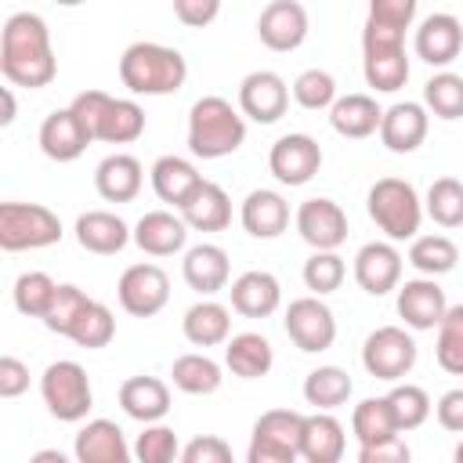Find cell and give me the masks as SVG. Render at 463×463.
<instances>
[{
  "label": "cell",
  "mask_w": 463,
  "mask_h": 463,
  "mask_svg": "<svg viewBox=\"0 0 463 463\" xmlns=\"http://www.w3.org/2000/svg\"><path fill=\"white\" fill-rule=\"evenodd\" d=\"M134 456L141 463H170L181 456V445H177V434L163 423H145V430L137 434V445H134Z\"/></svg>",
  "instance_id": "49"
},
{
  "label": "cell",
  "mask_w": 463,
  "mask_h": 463,
  "mask_svg": "<svg viewBox=\"0 0 463 463\" xmlns=\"http://www.w3.org/2000/svg\"><path fill=\"white\" fill-rule=\"evenodd\" d=\"M76 459L80 463H127L130 449H127L119 423H112V420L83 423L76 434Z\"/></svg>",
  "instance_id": "28"
},
{
  "label": "cell",
  "mask_w": 463,
  "mask_h": 463,
  "mask_svg": "<svg viewBox=\"0 0 463 463\" xmlns=\"http://www.w3.org/2000/svg\"><path fill=\"white\" fill-rule=\"evenodd\" d=\"M423 137H427V105H420V101H398V105H391L383 112V119H380V141L391 152H398V156L416 152L423 145Z\"/></svg>",
  "instance_id": "20"
},
{
  "label": "cell",
  "mask_w": 463,
  "mask_h": 463,
  "mask_svg": "<svg viewBox=\"0 0 463 463\" xmlns=\"http://www.w3.org/2000/svg\"><path fill=\"white\" fill-rule=\"evenodd\" d=\"M69 109L76 112L90 141L127 145L145 134V109L130 98H112L105 90H80Z\"/></svg>",
  "instance_id": "4"
},
{
  "label": "cell",
  "mask_w": 463,
  "mask_h": 463,
  "mask_svg": "<svg viewBox=\"0 0 463 463\" xmlns=\"http://www.w3.org/2000/svg\"><path fill=\"white\" fill-rule=\"evenodd\" d=\"M40 394H43L51 416L61 420V423L83 420V416L90 412V405H94V391H90V380H87L83 365H80V362H69V358L51 362V365L43 369V376H40Z\"/></svg>",
  "instance_id": "7"
},
{
  "label": "cell",
  "mask_w": 463,
  "mask_h": 463,
  "mask_svg": "<svg viewBox=\"0 0 463 463\" xmlns=\"http://www.w3.org/2000/svg\"><path fill=\"white\" fill-rule=\"evenodd\" d=\"M351 391H354V383L340 365H318L304 380V398L315 409H336L351 398Z\"/></svg>",
  "instance_id": "37"
},
{
  "label": "cell",
  "mask_w": 463,
  "mask_h": 463,
  "mask_svg": "<svg viewBox=\"0 0 463 463\" xmlns=\"http://www.w3.org/2000/svg\"><path fill=\"white\" fill-rule=\"evenodd\" d=\"M459 260V250L449 235H416L409 246V264L423 275H445Z\"/></svg>",
  "instance_id": "39"
},
{
  "label": "cell",
  "mask_w": 463,
  "mask_h": 463,
  "mask_svg": "<svg viewBox=\"0 0 463 463\" xmlns=\"http://www.w3.org/2000/svg\"><path fill=\"white\" fill-rule=\"evenodd\" d=\"M22 391H29V365L14 354L0 358V398H18Z\"/></svg>",
  "instance_id": "54"
},
{
  "label": "cell",
  "mask_w": 463,
  "mask_h": 463,
  "mask_svg": "<svg viewBox=\"0 0 463 463\" xmlns=\"http://www.w3.org/2000/svg\"><path fill=\"white\" fill-rule=\"evenodd\" d=\"M351 430H354L358 445H376V441H387V438L402 434V430H398V420H394V412H391L387 394H383V398H365V402H358L354 412H351Z\"/></svg>",
  "instance_id": "36"
},
{
  "label": "cell",
  "mask_w": 463,
  "mask_h": 463,
  "mask_svg": "<svg viewBox=\"0 0 463 463\" xmlns=\"http://www.w3.org/2000/svg\"><path fill=\"white\" fill-rule=\"evenodd\" d=\"M119 307L134 318H152L156 311L166 307L170 300V279L159 264H130L123 275H119Z\"/></svg>",
  "instance_id": "11"
},
{
  "label": "cell",
  "mask_w": 463,
  "mask_h": 463,
  "mask_svg": "<svg viewBox=\"0 0 463 463\" xmlns=\"http://www.w3.org/2000/svg\"><path fill=\"white\" fill-rule=\"evenodd\" d=\"M365 206H369V217L376 221V228L394 239V242H405V239H416L420 232V221H423V203L416 195V188L402 177H380L369 195H365Z\"/></svg>",
  "instance_id": "5"
},
{
  "label": "cell",
  "mask_w": 463,
  "mask_h": 463,
  "mask_svg": "<svg viewBox=\"0 0 463 463\" xmlns=\"http://www.w3.org/2000/svg\"><path fill=\"white\" fill-rule=\"evenodd\" d=\"M347 268H344V257H336V250H315L307 260H304V286L318 297L340 289Z\"/></svg>",
  "instance_id": "46"
},
{
  "label": "cell",
  "mask_w": 463,
  "mask_h": 463,
  "mask_svg": "<svg viewBox=\"0 0 463 463\" xmlns=\"http://www.w3.org/2000/svg\"><path fill=\"white\" fill-rule=\"evenodd\" d=\"M61 239V221L40 203H0V246L7 253L43 250Z\"/></svg>",
  "instance_id": "6"
},
{
  "label": "cell",
  "mask_w": 463,
  "mask_h": 463,
  "mask_svg": "<svg viewBox=\"0 0 463 463\" xmlns=\"http://www.w3.org/2000/svg\"><path fill=\"white\" fill-rule=\"evenodd\" d=\"M112 336H116V318H112V311H109L105 304H98V300H90V304L83 307V315L76 318V326H72V333H69V340H76V344L87 347V351L105 347Z\"/></svg>",
  "instance_id": "45"
},
{
  "label": "cell",
  "mask_w": 463,
  "mask_h": 463,
  "mask_svg": "<svg viewBox=\"0 0 463 463\" xmlns=\"http://www.w3.org/2000/svg\"><path fill=\"white\" fill-rule=\"evenodd\" d=\"M289 340L304 351V354H318V351H329L333 340H336V318L333 311L315 297H297L289 307H286V318H282Z\"/></svg>",
  "instance_id": "10"
},
{
  "label": "cell",
  "mask_w": 463,
  "mask_h": 463,
  "mask_svg": "<svg viewBox=\"0 0 463 463\" xmlns=\"http://www.w3.org/2000/svg\"><path fill=\"white\" fill-rule=\"evenodd\" d=\"M119 80L130 94H174L188 80V61L177 47L137 40L119 58Z\"/></svg>",
  "instance_id": "2"
},
{
  "label": "cell",
  "mask_w": 463,
  "mask_h": 463,
  "mask_svg": "<svg viewBox=\"0 0 463 463\" xmlns=\"http://www.w3.org/2000/svg\"><path fill=\"white\" fill-rule=\"evenodd\" d=\"M409 456H412V452H409V445H405L402 434L358 449V463H409Z\"/></svg>",
  "instance_id": "52"
},
{
  "label": "cell",
  "mask_w": 463,
  "mask_h": 463,
  "mask_svg": "<svg viewBox=\"0 0 463 463\" xmlns=\"http://www.w3.org/2000/svg\"><path fill=\"white\" fill-rule=\"evenodd\" d=\"M242 228L253 235V239H275L286 232L289 224V203L271 192V188H257L242 199Z\"/></svg>",
  "instance_id": "29"
},
{
  "label": "cell",
  "mask_w": 463,
  "mask_h": 463,
  "mask_svg": "<svg viewBox=\"0 0 463 463\" xmlns=\"http://www.w3.org/2000/svg\"><path fill=\"white\" fill-rule=\"evenodd\" d=\"M87 304H90V297H87L80 286L61 282L58 293H54V300H51V307H47V315H43V326H47L51 333H58V336H69Z\"/></svg>",
  "instance_id": "44"
},
{
  "label": "cell",
  "mask_w": 463,
  "mask_h": 463,
  "mask_svg": "<svg viewBox=\"0 0 463 463\" xmlns=\"http://www.w3.org/2000/svg\"><path fill=\"white\" fill-rule=\"evenodd\" d=\"M463 51V22L449 11H438L420 22L416 29V54L427 65H449Z\"/></svg>",
  "instance_id": "18"
},
{
  "label": "cell",
  "mask_w": 463,
  "mask_h": 463,
  "mask_svg": "<svg viewBox=\"0 0 463 463\" xmlns=\"http://www.w3.org/2000/svg\"><path fill=\"white\" fill-rule=\"evenodd\" d=\"M170 376H174V387L184 391V394H213L221 387V380H224L221 365L213 358H206V354H195V351L174 358Z\"/></svg>",
  "instance_id": "38"
},
{
  "label": "cell",
  "mask_w": 463,
  "mask_h": 463,
  "mask_svg": "<svg viewBox=\"0 0 463 463\" xmlns=\"http://www.w3.org/2000/svg\"><path fill=\"white\" fill-rule=\"evenodd\" d=\"M362 365L369 376L398 383L416 365V340L402 326H380L362 344Z\"/></svg>",
  "instance_id": "9"
},
{
  "label": "cell",
  "mask_w": 463,
  "mask_h": 463,
  "mask_svg": "<svg viewBox=\"0 0 463 463\" xmlns=\"http://www.w3.org/2000/svg\"><path fill=\"white\" fill-rule=\"evenodd\" d=\"M54 4H61V7H76V4H83V0H54Z\"/></svg>",
  "instance_id": "58"
},
{
  "label": "cell",
  "mask_w": 463,
  "mask_h": 463,
  "mask_svg": "<svg viewBox=\"0 0 463 463\" xmlns=\"http://www.w3.org/2000/svg\"><path fill=\"white\" fill-rule=\"evenodd\" d=\"M174 14L188 29H203L221 14V0H174Z\"/></svg>",
  "instance_id": "53"
},
{
  "label": "cell",
  "mask_w": 463,
  "mask_h": 463,
  "mask_svg": "<svg viewBox=\"0 0 463 463\" xmlns=\"http://www.w3.org/2000/svg\"><path fill=\"white\" fill-rule=\"evenodd\" d=\"M87 145H90V137H87V130H83V123L76 119L72 109H54V112L40 123V148H43V156L54 159V163H72V159H80V156L87 152Z\"/></svg>",
  "instance_id": "19"
},
{
  "label": "cell",
  "mask_w": 463,
  "mask_h": 463,
  "mask_svg": "<svg viewBox=\"0 0 463 463\" xmlns=\"http://www.w3.org/2000/svg\"><path fill=\"white\" fill-rule=\"evenodd\" d=\"M199 181H203L199 170H195L192 159H184V156H159V159L152 163V192H156L163 203L181 206V203L192 195V188H195Z\"/></svg>",
  "instance_id": "33"
},
{
  "label": "cell",
  "mask_w": 463,
  "mask_h": 463,
  "mask_svg": "<svg viewBox=\"0 0 463 463\" xmlns=\"http://www.w3.org/2000/svg\"><path fill=\"white\" fill-rule=\"evenodd\" d=\"M286 105H289V87L271 69H257V72H250L239 83V109L253 123H275V119H282L286 116Z\"/></svg>",
  "instance_id": "13"
},
{
  "label": "cell",
  "mask_w": 463,
  "mask_h": 463,
  "mask_svg": "<svg viewBox=\"0 0 463 463\" xmlns=\"http://www.w3.org/2000/svg\"><path fill=\"white\" fill-rule=\"evenodd\" d=\"M456 463H463V441L456 445Z\"/></svg>",
  "instance_id": "59"
},
{
  "label": "cell",
  "mask_w": 463,
  "mask_h": 463,
  "mask_svg": "<svg viewBox=\"0 0 463 463\" xmlns=\"http://www.w3.org/2000/svg\"><path fill=\"white\" fill-rule=\"evenodd\" d=\"M297 232L311 250H336L347 239V213L333 199H304L297 210Z\"/></svg>",
  "instance_id": "14"
},
{
  "label": "cell",
  "mask_w": 463,
  "mask_h": 463,
  "mask_svg": "<svg viewBox=\"0 0 463 463\" xmlns=\"http://www.w3.org/2000/svg\"><path fill=\"white\" fill-rule=\"evenodd\" d=\"M445 311H449V300H445V289L434 282V275L409 279L405 286H398V315L405 318L409 329H438Z\"/></svg>",
  "instance_id": "17"
},
{
  "label": "cell",
  "mask_w": 463,
  "mask_h": 463,
  "mask_svg": "<svg viewBox=\"0 0 463 463\" xmlns=\"http://www.w3.org/2000/svg\"><path fill=\"white\" fill-rule=\"evenodd\" d=\"M181 329H184L188 344H195V347H217L232 333V311L224 304H217V300H199V304H192L184 311Z\"/></svg>",
  "instance_id": "32"
},
{
  "label": "cell",
  "mask_w": 463,
  "mask_h": 463,
  "mask_svg": "<svg viewBox=\"0 0 463 463\" xmlns=\"http://www.w3.org/2000/svg\"><path fill=\"white\" fill-rule=\"evenodd\" d=\"M434 412H438V423H441L445 430H452V434H463V387H452V391H445V394L438 398Z\"/></svg>",
  "instance_id": "55"
},
{
  "label": "cell",
  "mask_w": 463,
  "mask_h": 463,
  "mask_svg": "<svg viewBox=\"0 0 463 463\" xmlns=\"http://www.w3.org/2000/svg\"><path fill=\"white\" fill-rule=\"evenodd\" d=\"M0 72L11 87H47L58 72L54 61V47H51V33L47 22L33 11H18L4 22L0 33Z\"/></svg>",
  "instance_id": "1"
},
{
  "label": "cell",
  "mask_w": 463,
  "mask_h": 463,
  "mask_svg": "<svg viewBox=\"0 0 463 463\" xmlns=\"http://www.w3.org/2000/svg\"><path fill=\"white\" fill-rule=\"evenodd\" d=\"M134 239V232L123 224V217L109 213V210H87L76 217V242L90 253H119L127 242Z\"/></svg>",
  "instance_id": "26"
},
{
  "label": "cell",
  "mask_w": 463,
  "mask_h": 463,
  "mask_svg": "<svg viewBox=\"0 0 463 463\" xmlns=\"http://www.w3.org/2000/svg\"><path fill=\"white\" fill-rule=\"evenodd\" d=\"M177 210L195 232H224L232 224V199L217 181H199Z\"/></svg>",
  "instance_id": "21"
},
{
  "label": "cell",
  "mask_w": 463,
  "mask_h": 463,
  "mask_svg": "<svg viewBox=\"0 0 463 463\" xmlns=\"http://www.w3.org/2000/svg\"><path fill=\"white\" fill-rule=\"evenodd\" d=\"M257 36L268 51H297L307 36V11L297 0H271L257 18Z\"/></svg>",
  "instance_id": "15"
},
{
  "label": "cell",
  "mask_w": 463,
  "mask_h": 463,
  "mask_svg": "<svg viewBox=\"0 0 463 463\" xmlns=\"http://www.w3.org/2000/svg\"><path fill=\"white\" fill-rule=\"evenodd\" d=\"M181 271H184V282L203 293V297H213L228 286V275H232V264H228V253L213 242H199L184 253L181 260Z\"/></svg>",
  "instance_id": "24"
},
{
  "label": "cell",
  "mask_w": 463,
  "mask_h": 463,
  "mask_svg": "<svg viewBox=\"0 0 463 463\" xmlns=\"http://www.w3.org/2000/svg\"><path fill=\"white\" fill-rule=\"evenodd\" d=\"M362 72H365V83L380 94H394L405 87L409 80V58H405V47H376V51H362Z\"/></svg>",
  "instance_id": "35"
},
{
  "label": "cell",
  "mask_w": 463,
  "mask_h": 463,
  "mask_svg": "<svg viewBox=\"0 0 463 463\" xmlns=\"http://www.w3.org/2000/svg\"><path fill=\"white\" fill-rule=\"evenodd\" d=\"M416 4L420 0H369L365 22L383 25V29H394V33H405L416 22Z\"/></svg>",
  "instance_id": "50"
},
{
  "label": "cell",
  "mask_w": 463,
  "mask_h": 463,
  "mask_svg": "<svg viewBox=\"0 0 463 463\" xmlns=\"http://www.w3.org/2000/svg\"><path fill=\"white\" fill-rule=\"evenodd\" d=\"M427 213L441 228H463V184L456 177H438L427 188Z\"/></svg>",
  "instance_id": "43"
},
{
  "label": "cell",
  "mask_w": 463,
  "mask_h": 463,
  "mask_svg": "<svg viewBox=\"0 0 463 463\" xmlns=\"http://www.w3.org/2000/svg\"><path fill=\"white\" fill-rule=\"evenodd\" d=\"M141 181H145V170L130 152H112L94 170V188L109 203H130L141 192Z\"/></svg>",
  "instance_id": "25"
},
{
  "label": "cell",
  "mask_w": 463,
  "mask_h": 463,
  "mask_svg": "<svg viewBox=\"0 0 463 463\" xmlns=\"http://www.w3.org/2000/svg\"><path fill=\"white\" fill-rule=\"evenodd\" d=\"M119 405L137 423H156L170 412V387L159 376H130L119 387Z\"/></svg>",
  "instance_id": "27"
},
{
  "label": "cell",
  "mask_w": 463,
  "mask_h": 463,
  "mask_svg": "<svg viewBox=\"0 0 463 463\" xmlns=\"http://www.w3.org/2000/svg\"><path fill=\"white\" fill-rule=\"evenodd\" d=\"M354 282L369 297H383L402 282V253L391 242H365L354 257Z\"/></svg>",
  "instance_id": "16"
},
{
  "label": "cell",
  "mask_w": 463,
  "mask_h": 463,
  "mask_svg": "<svg viewBox=\"0 0 463 463\" xmlns=\"http://www.w3.org/2000/svg\"><path fill=\"white\" fill-rule=\"evenodd\" d=\"M423 105L438 119H459L463 116V76H456V72H434L423 83Z\"/></svg>",
  "instance_id": "42"
},
{
  "label": "cell",
  "mask_w": 463,
  "mask_h": 463,
  "mask_svg": "<svg viewBox=\"0 0 463 463\" xmlns=\"http://www.w3.org/2000/svg\"><path fill=\"white\" fill-rule=\"evenodd\" d=\"M438 365L452 376H463V304H452L438 322V344H434Z\"/></svg>",
  "instance_id": "40"
},
{
  "label": "cell",
  "mask_w": 463,
  "mask_h": 463,
  "mask_svg": "<svg viewBox=\"0 0 463 463\" xmlns=\"http://www.w3.org/2000/svg\"><path fill=\"white\" fill-rule=\"evenodd\" d=\"M184 239H188V221L181 213H170V210H148L134 224V242L148 257H170L184 246Z\"/></svg>",
  "instance_id": "23"
},
{
  "label": "cell",
  "mask_w": 463,
  "mask_h": 463,
  "mask_svg": "<svg viewBox=\"0 0 463 463\" xmlns=\"http://www.w3.org/2000/svg\"><path fill=\"white\" fill-rule=\"evenodd\" d=\"M318 166H322V148L307 134H282L268 152V170L275 174V181L289 188L307 184L318 174Z\"/></svg>",
  "instance_id": "12"
},
{
  "label": "cell",
  "mask_w": 463,
  "mask_h": 463,
  "mask_svg": "<svg viewBox=\"0 0 463 463\" xmlns=\"http://www.w3.org/2000/svg\"><path fill=\"white\" fill-rule=\"evenodd\" d=\"M293 98L300 109H333L336 101V80L326 72V69H304L297 80H293Z\"/></svg>",
  "instance_id": "48"
},
{
  "label": "cell",
  "mask_w": 463,
  "mask_h": 463,
  "mask_svg": "<svg viewBox=\"0 0 463 463\" xmlns=\"http://www.w3.org/2000/svg\"><path fill=\"white\" fill-rule=\"evenodd\" d=\"M181 459L184 463H228L232 459V445L217 434H203V438H192L184 449H181Z\"/></svg>",
  "instance_id": "51"
},
{
  "label": "cell",
  "mask_w": 463,
  "mask_h": 463,
  "mask_svg": "<svg viewBox=\"0 0 463 463\" xmlns=\"http://www.w3.org/2000/svg\"><path fill=\"white\" fill-rule=\"evenodd\" d=\"M0 123L4 127L14 123V94H11V87H4V116H0Z\"/></svg>",
  "instance_id": "56"
},
{
  "label": "cell",
  "mask_w": 463,
  "mask_h": 463,
  "mask_svg": "<svg viewBox=\"0 0 463 463\" xmlns=\"http://www.w3.org/2000/svg\"><path fill=\"white\" fill-rule=\"evenodd\" d=\"M246 141V119L242 109H235L228 98L206 94L188 112V148L199 159H221L232 156Z\"/></svg>",
  "instance_id": "3"
},
{
  "label": "cell",
  "mask_w": 463,
  "mask_h": 463,
  "mask_svg": "<svg viewBox=\"0 0 463 463\" xmlns=\"http://www.w3.org/2000/svg\"><path fill=\"white\" fill-rule=\"evenodd\" d=\"M304 416L293 409H271L253 423L246 459L250 463H293L300 456Z\"/></svg>",
  "instance_id": "8"
},
{
  "label": "cell",
  "mask_w": 463,
  "mask_h": 463,
  "mask_svg": "<svg viewBox=\"0 0 463 463\" xmlns=\"http://www.w3.org/2000/svg\"><path fill=\"white\" fill-rule=\"evenodd\" d=\"M54 293H58V282L47 271H22L14 279V307L29 318H43Z\"/></svg>",
  "instance_id": "41"
},
{
  "label": "cell",
  "mask_w": 463,
  "mask_h": 463,
  "mask_svg": "<svg viewBox=\"0 0 463 463\" xmlns=\"http://www.w3.org/2000/svg\"><path fill=\"white\" fill-rule=\"evenodd\" d=\"M228 297H232V307L239 315H246V318H268L282 304V286H279V279L271 271H242L232 282Z\"/></svg>",
  "instance_id": "22"
},
{
  "label": "cell",
  "mask_w": 463,
  "mask_h": 463,
  "mask_svg": "<svg viewBox=\"0 0 463 463\" xmlns=\"http://www.w3.org/2000/svg\"><path fill=\"white\" fill-rule=\"evenodd\" d=\"M387 402H391V412H394V420H398V430H416V427L430 416V398H427V391L416 387V383H398V387H391Z\"/></svg>",
  "instance_id": "47"
},
{
  "label": "cell",
  "mask_w": 463,
  "mask_h": 463,
  "mask_svg": "<svg viewBox=\"0 0 463 463\" xmlns=\"http://www.w3.org/2000/svg\"><path fill=\"white\" fill-rule=\"evenodd\" d=\"M36 459H40V463H43V459H61V463H65V456H61V452H36Z\"/></svg>",
  "instance_id": "57"
},
{
  "label": "cell",
  "mask_w": 463,
  "mask_h": 463,
  "mask_svg": "<svg viewBox=\"0 0 463 463\" xmlns=\"http://www.w3.org/2000/svg\"><path fill=\"white\" fill-rule=\"evenodd\" d=\"M224 365L235 376H242V380H257V376H264L275 365V351H271L268 336H260V333H239L224 347Z\"/></svg>",
  "instance_id": "34"
},
{
  "label": "cell",
  "mask_w": 463,
  "mask_h": 463,
  "mask_svg": "<svg viewBox=\"0 0 463 463\" xmlns=\"http://www.w3.org/2000/svg\"><path fill=\"white\" fill-rule=\"evenodd\" d=\"M380 119H383V109L376 105V98L369 94H344L333 101L329 109V123L340 137H369L380 130Z\"/></svg>",
  "instance_id": "30"
},
{
  "label": "cell",
  "mask_w": 463,
  "mask_h": 463,
  "mask_svg": "<svg viewBox=\"0 0 463 463\" xmlns=\"http://www.w3.org/2000/svg\"><path fill=\"white\" fill-rule=\"evenodd\" d=\"M344 456V427L329 409H318L315 416H304V438H300V459L307 463H336Z\"/></svg>",
  "instance_id": "31"
}]
</instances>
